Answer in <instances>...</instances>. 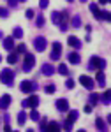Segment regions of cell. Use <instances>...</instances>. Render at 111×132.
Segmentation results:
<instances>
[{"label": "cell", "mask_w": 111, "mask_h": 132, "mask_svg": "<svg viewBox=\"0 0 111 132\" xmlns=\"http://www.w3.org/2000/svg\"><path fill=\"white\" fill-rule=\"evenodd\" d=\"M0 81L4 83V85H7V86H11L12 81H14V71H11L9 67L7 69H2V72H0Z\"/></svg>", "instance_id": "cell-1"}, {"label": "cell", "mask_w": 111, "mask_h": 132, "mask_svg": "<svg viewBox=\"0 0 111 132\" xmlns=\"http://www.w3.org/2000/svg\"><path fill=\"white\" fill-rule=\"evenodd\" d=\"M35 65V55L25 53V63H23V72H30Z\"/></svg>", "instance_id": "cell-2"}, {"label": "cell", "mask_w": 111, "mask_h": 132, "mask_svg": "<svg viewBox=\"0 0 111 132\" xmlns=\"http://www.w3.org/2000/svg\"><path fill=\"white\" fill-rule=\"evenodd\" d=\"M90 69H97V71H102L106 67V60L104 58H99V56H92L90 58V63H88Z\"/></svg>", "instance_id": "cell-3"}, {"label": "cell", "mask_w": 111, "mask_h": 132, "mask_svg": "<svg viewBox=\"0 0 111 132\" xmlns=\"http://www.w3.org/2000/svg\"><path fill=\"white\" fill-rule=\"evenodd\" d=\"M46 46H48V41H46V37L39 35V37H35V39H34V48H35V51L42 53V51L46 50Z\"/></svg>", "instance_id": "cell-4"}, {"label": "cell", "mask_w": 111, "mask_h": 132, "mask_svg": "<svg viewBox=\"0 0 111 132\" xmlns=\"http://www.w3.org/2000/svg\"><path fill=\"white\" fill-rule=\"evenodd\" d=\"M80 83L86 88V90H93V86H95V81L92 79V78H88L86 74H83V76H80Z\"/></svg>", "instance_id": "cell-5"}, {"label": "cell", "mask_w": 111, "mask_h": 132, "mask_svg": "<svg viewBox=\"0 0 111 132\" xmlns=\"http://www.w3.org/2000/svg\"><path fill=\"white\" fill-rule=\"evenodd\" d=\"M60 55H62V44L57 41V42H53V51H51L50 58H51V60H58Z\"/></svg>", "instance_id": "cell-6"}, {"label": "cell", "mask_w": 111, "mask_h": 132, "mask_svg": "<svg viewBox=\"0 0 111 132\" xmlns=\"http://www.w3.org/2000/svg\"><path fill=\"white\" fill-rule=\"evenodd\" d=\"M21 92L23 93H30V92H34L35 88H37V85L35 83H30V81H21Z\"/></svg>", "instance_id": "cell-7"}, {"label": "cell", "mask_w": 111, "mask_h": 132, "mask_svg": "<svg viewBox=\"0 0 111 132\" xmlns=\"http://www.w3.org/2000/svg\"><path fill=\"white\" fill-rule=\"evenodd\" d=\"M67 44H69L71 48H74V50H80L81 48V41L78 37H74V35H69V37H67Z\"/></svg>", "instance_id": "cell-8"}, {"label": "cell", "mask_w": 111, "mask_h": 132, "mask_svg": "<svg viewBox=\"0 0 111 132\" xmlns=\"http://www.w3.org/2000/svg\"><path fill=\"white\" fill-rule=\"evenodd\" d=\"M41 72H42L44 76H53V74H55V67H53L51 63H42Z\"/></svg>", "instance_id": "cell-9"}, {"label": "cell", "mask_w": 111, "mask_h": 132, "mask_svg": "<svg viewBox=\"0 0 111 132\" xmlns=\"http://www.w3.org/2000/svg\"><path fill=\"white\" fill-rule=\"evenodd\" d=\"M57 109L58 111H69V101L67 99H58L57 101Z\"/></svg>", "instance_id": "cell-10"}, {"label": "cell", "mask_w": 111, "mask_h": 132, "mask_svg": "<svg viewBox=\"0 0 111 132\" xmlns=\"http://www.w3.org/2000/svg\"><path fill=\"white\" fill-rule=\"evenodd\" d=\"M9 104H11V95L9 93H5V95L0 97V108H2V109H7Z\"/></svg>", "instance_id": "cell-11"}, {"label": "cell", "mask_w": 111, "mask_h": 132, "mask_svg": "<svg viewBox=\"0 0 111 132\" xmlns=\"http://www.w3.org/2000/svg\"><path fill=\"white\" fill-rule=\"evenodd\" d=\"M46 130H48V132H60V123H58V122L46 123Z\"/></svg>", "instance_id": "cell-12"}, {"label": "cell", "mask_w": 111, "mask_h": 132, "mask_svg": "<svg viewBox=\"0 0 111 132\" xmlns=\"http://www.w3.org/2000/svg\"><path fill=\"white\" fill-rule=\"evenodd\" d=\"M67 58H69V62H71V63H74V65H78V63H80L81 62V58H80V55H78V53H76V51H74V53H69V55H67Z\"/></svg>", "instance_id": "cell-13"}, {"label": "cell", "mask_w": 111, "mask_h": 132, "mask_svg": "<svg viewBox=\"0 0 111 132\" xmlns=\"http://www.w3.org/2000/svg\"><path fill=\"white\" fill-rule=\"evenodd\" d=\"M4 48L7 51H12V48H14V39L12 37H5L4 39Z\"/></svg>", "instance_id": "cell-14"}, {"label": "cell", "mask_w": 111, "mask_h": 132, "mask_svg": "<svg viewBox=\"0 0 111 132\" xmlns=\"http://www.w3.org/2000/svg\"><path fill=\"white\" fill-rule=\"evenodd\" d=\"M27 101H28V108H37L39 106V97L37 95H30Z\"/></svg>", "instance_id": "cell-15"}, {"label": "cell", "mask_w": 111, "mask_h": 132, "mask_svg": "<svg viewBox=\"0 0 111 132\" xmlns=\"http://www.w3.org/2000/svg\"><path fill=\"white\" fill-rule=\"evenodd\" d=\"M95 18L101 21V20H104V21H109V12L108 11H99L97 14H95Z\"/></svg>", "instance_id": "cell-16"}, {"label": "cell", "mask_w": 111, "mask_h": 132, "mask_svg": "<svg viewBox=\"0 0 111 132\" xmlns=\"http://www.w3.org/2000/svg\"><path fill=\"white\" fill-rule=\"evenodd\" d=\"M95 125H97V129L101 132H108V127H106V122L102 120V118H97L95 120Z\"/></svg>", "instance_id": "cell-17"}, {"label": "cell", "mask_w": 111, "mask_h": 132, "mask_svg": "<svg viewBox=\"0 0 111 132\" xmlns=\"http://www.w3.org/2000/svg\"><path fill=\"white\" fill-rule=\"evenodd\" d=\"M51 21L55 23V25H58L62 21V12H58V11H53L51 12Z\"/></svg>", "instance_id": "cell-18"}, {"label": "cell", "mask_w": 111, "mask_h": 132, "mask_svg": "<svg viewBox=\"0 0 111 132\" xmlns=\"http://www.w3.org/2000/svg\"><path fill=\"white\" fill-rule=\"evenodd\" d=\"M99 99H101V95H99V93H90V97H88V101H90V106H95V104L99 102Z\"/></svg>", "instance_id": "cell-19"}, {"label": "cell", "mask_w": 111, "mask_h": 132, "mask_svg": "<svg viewBox=\"0 0 111 132\" xmlns=\"http://www.w3.org/2000/svg\"><path fill=\"white\" fill-rule=\"evenodd\" d=\"M78 114H80V113L76 111V109H72V111L69 113V116H67V122L74 123V122H76V120H78Z\"/></svg>", "instance_id": "cell-20"}, {"label": "cell", "mask_w": 111, "mask_h": 132, "mask_svg": "<svg viewBox=\"0 0 111 132\" xmlns=\"http://www.w3.org/2000/svg\"><path fill=\"white\" fill-rule=\"evenodd\" d=\"M25 122H27V113L20 111L18 113V125H25Z\"/></svg>", "instance_id": "cell-21"}, {"label": "cell", "mask_w": 111, "mask_h": 132, "mask_svg": "<svg viewBox=\"0 0 111 132\" xmlns=\"http://www.w3.org/2000/svg\"><path fill=\"white\" fill-rule=\"evenodd\" d=\"M95 79H97V83L101 85V86H104V83H106V78H104V72L99 71L97 72V76H95Z\"/></svg>", "instance_id": "cell-22"}, {"label": "cell", "mask_w": 111, "mask_h": 132, "mask_svg": "<svg viewBox=\"0 0 111 132\" xmlns=\"http://www.w3.org/2000/svg\"><path fill=\"white\" fill-rule=\"evenodd\" d=\"M18 58H20V56H18V53H11L9 56H7V63H11V65H14V63L18 62Z\"/></svg>", "instance_id": "cell-23"}, {"label": "cell", "mask_w": 111, "mask_h": 132, "mask_svg": "<svg viewBox=\"0 0 111 132\" xmlns=\"http://www.w3.org/2000/svg\"><path fill=\"white\" fill-rule=\"evenodd\" d=\"M21 37H23V30H21L20 27H16L12 30V39H21Z\"/></svg>", "instance_id": "cell-24"}, {"label": "cell", "mask_w": 111, "mask_h": 132, "mask_svg": "<svg viewBox=\"0 0 111 132\" xmlns=\"http://www.w3.org/2000/svg\"><path fill=\"white\" fill-rule=\"evenodd\" d=\"M58 74H62V76H67V74H69V69H67L65 63H60V65H58Z\"/></svg>", "instance_id": "cell-25"}, {"label": "cell", "mask_w": 111, "mask_h": 132, "mask_svg": "<svg viewBox=\"0 0 111 132\" xmlns=\"http://www.w3.org/2000/svg\"><path fill=\"white\" fill-rule=\"evenodd\" d=\"M30 118H32V120H35V122H39V120H41V114H39V111H37L35 108H32V111H30Z\"/></svg>", "instance_id": "cell-26"}, {"label": "cell", "mask_w": 111, "mask_h": 132, "mask_svg": "<svg viewBox=\"0 0 111 132\" xmlns=\"http://www.w3.org/2000/svg\"><path fill=\"white\" fill-rule=\"evenodd\" d=\"M71 25L74 27V28H78V27L81 25V18H80V16H72V18H71Z\"/></svg>", "instance_id": "cell-27"}, {"label": "cell", "mask_w": 111, "mask_h": 132, "mask_svg": "<svg viewBox=\"0 0 111 132\" xmlns=\"http://www.w3.org/2000/svg\"><path fill=\"white\" fill-rule=\"evenodd\" d=\"M55 90H57V88H55V85H46V86H44V92H46V93H55Z\"/></svg>", "instance_id": "cell-28"}, {"label": "cell", "mask_w": 111, "mask_h": 132, "mask_svg": "<svg viewBox=\"0 0 111 132\" xmlns=\"http://www.w3.org/2000/svg\"><path fill=\"white\" fill-rule=\"evenodd\" d=\"M35 23H37V27H44L46 25V20H44V16H37V20H35Z\"/></svg>", "instance_id": "cell-29"}, {"label": "cell", "mask_w": 111, "mask_h": 132, "mask_svg": "<svg viewBox=\"0 0 111 132\" xmlns=\"http://www.w3.org/2000/svg\"><path fill=\"white\" fill-rule=\"evenodd\" d=\"M102 104H109V90H106L104 92V95H102Z\"/></svg>", "instance_id": "cell-30"}, {"label": "cell", "mask_w": 111, "mask_h": 132, "mask_svg": "<svg viewBox=\"0 0 111 132\" xmlns=\"http://www.w3.org/2000/svg\"><path fill=\"white\" fill-rule=\"evenodd\" d=\"M25 16H27L28 20H32V18H35V11H34V9H27V12H25Z\"/></svg>", "instance_id": "cell-31"}, {"label": "cell", "mask_w": 111, "mask_h": 132, "mask_svg": "<svg viewBox=\"0 0 111 132\" xmlns=\"http://www.w3.org/2000/svg\"><path fill=\"white\" fill-rule=\"evenodd\" d=\"M90 11L93 14H97L99 12V4H90Z\"/></svg>", "instance_id": "cell-32"}, {"label": "cell", "mask_w": 111, "mask_h": 132, "mask_svg": "<svg viewBox=\"0 0 111 132\" xmlns=\"http://www.w3.org/2000/svg\"><path fill=\"white\" fill-rule=\"evenodd\" d=\"M64 130H65V132H71L72 130V123L71 122H65V123H64Z\"/></svg>", "instance_id": "cell-33"}, {"label": "cell", "mask_w": 111, "mask_h": 132, "mask_svg": "<svg viewBox=\"0 0 111 132\" xmlns=\"http://www.w3.org/2000/svg\"><path fill=\"white\" fill-rule=\"evenodd\" d=\"M48 5H50V0H41V2H39V7H41V9H46Z\"/></svg>", "instance_id": "cell-34"}, {"label": "cell", "mask_w": 111, "mask_h": 132, "mask_svg": "<svg viewBox=\"0 0 111 132\" xmlns=\"http://www.w3.org/2000/svg\"><path fill=\"white\" fill-rule=\"evenodd\" d=\"M16 53H18V55H20V53H27V46H25V44H20V46H18V51H16Z\"/></svg>", "instance_id": "cell-35"}, {"label": "cell", "mask_w": 111, "mask_h": 132, "mask_svg": "<svg viewBox=\"0 0 111 132\" xmlns=\"http://www.w3.org/2000/svg\"><path fill=\"white\" fill-rule=\"evenodd\" d=\"M74 85H76L74 79H67V81H65V86H67V88H74Z\"/></svg>", "instance_id": "cell-36"}, {"label": "cell", "mask_w": 111, "mask_h": 132, "mask_svg": "<svg viewBox=\"0 0 111 132\" xmlns=\"http://www.w3.org/2000/svg\"><path fill=\"white\" fill-rule=\"evenodd\" d=\"M7 14H9V11H7V9H2V7H0V18H7Z\"/></svg>", "instance_id": "cell-37"}, {"label": "cell", "mask_w": 111, "mask_h": 132, "mask_svg": "<svg viewBox=\"0 0 111 132\" xmlns=\"http://www.w3.org/2000/svg\"><path fill=\"white\" fill-rule=\"evenodd\" d=\"M41 132H48V130H46V118L41 120Z\"/></svg>", "instance_id": "cell-38"}, {"label": "cell", "mask_w": 111, "mask_h": 132, "mask_svg": "<svg viewBox=\"0 0 111 132\" xmlns=\"http://www.w3.org/2000/svg\"><path fill=\"white\" fill-rule=\"evenodd\" d=\"M92 108H93V106H90V104H85V113H92Z\"/></svg>", "instance_id": "cell-39"}, {"label": "cell", "mask_w": 111, "mask_h": 132, "mask_svg": "<svg viewBox=\"0 0 111 132\" xmlns=\"http://www.w3.org/2000/svg\"><path fill=\"white\" fill-rule=\"evenodd\" d=\"M4 132H12V129H11V125H4Z\"/></svg>", "instance_id": "cell-40"}, {"label": "cell", "mask_w": 111, "mask_h": 132, "mask_svg": "<svg viewBox=\"0 0 111 132\" xmlns=\"http://www.w3.org/2000/svg\"><path fill=\"white\" fill-rule=\"evenodd\" d=\"M16 4H18V0H9V5H11V7H16Z\"/></svg>", "instance_id": "cell-41"}, {"label": "cell", "mask_w": 111, "mask_h": 132, "mask_svg": "<svg viewBox=\"0 0 111 132\" xmlns=\"http://www.w3.org/2000/svg\"><path fill=\"white\" fill-rule=\"evenodd\" d=\"M21 106H23V108H28V101H27V99H25V101L21 102Z\"/></svg>", "instance_id": "cell-42"}, {"label": "cell", "mask_w": 111, "mask_h": 132, "mask_svg": "<svg viewBox=\"0 0 111 132\" xmlns=\"http://www.w3.org/2000/svg\"><path fill=\"white\" fill-rule=\"evenodd\" d=\"M99 4H109V0H99Z\"/></svg>", "instance_id": "cell-43"}, {"label": "cell", "mask_w": 111, "mask_h": 132, "mask_svg": "<svg viewBox=\"0 0 111 132\" xmlns=\"http://www.w3.org/2000/svg\"><path fill=\"white\" fill-rule=\"evenodd\" d=\"M78 132H86V130H85V129H80V130H78Z\"/></svg>", "instance_id": "cell-44"}, {"label": "cell", "mask_w": 111, "mask_h": 132, "mask_svg": "<svg viewBox=\"0 0 111 132\" xmlns=\"http://www.w3.org/2000/svg\"><path fill=\"white\" fill-rule=\"evenodd\" d=\"M18 2H27V0H18Z\"/></svg>", "instance_id": "cell-45"}, {"label": "cell", "mask_w": 111, "mask_h": 132, "mask_svg": "<svg viewBox=\"0 0 111 132\" xmlns=\"http://www.w3.org/2000/svg\"><path fill=\"white\" fill-rule=\"evenodd\" d=\"M67 2H74V0H67Z\"/></svg>", "instance_id": "cell-46"}, {"label": "cell", "mask_w": 111, "mask_h": 132, "mask_svg": "<svg viewBox=\"0 0 111 132\" xmlns=\"http://www.w3.org/2000/svg\"><path fill=\"white\" fill-rule=\"evenodd\" d=\"M0 62H2V55H0Z\"/></svg>", "instance_id": "cell-47"}, {"label": "cell", "mask_w": 111, "mask_h": 132, "mask_svg": "<svg viewBox=\"0 0 111 132\" xmlns=\"http://www.w3.org/2000/svg\"><path fill=\"white\" fill-rule=\"evenodd\" d=\"M81 2H86V0H81Z\"/></svg>", "instance_id": "cell-48"}, {"label": "cell", "mask_w": 111, "mask_h": 132, "mask_svg": "<svg viewBox=\"0 0 111 132\" xmlns=\"http://www.w3.org/2000/svg\"><path fill=\"white\" fill-rule=\"evenodd\" d=\"M12 132H18V130H12Z\"/></svg>", "instance_id": "cell-49"}]
</instances>
